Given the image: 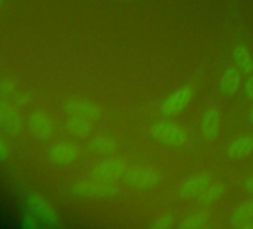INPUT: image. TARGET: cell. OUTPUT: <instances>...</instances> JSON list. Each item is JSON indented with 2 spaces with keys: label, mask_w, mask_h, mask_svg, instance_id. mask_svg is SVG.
I'll return each instance as SVG.
<instances>
[{
  "label": "cell",
  "mask_w": 253,
  "mask_h": 229,
  "mask_svg": "<svg viewBox=\"0 0 253 229\" xmlns=\"http://www.w3.org/2000/svg\"><path fill=\"white\" fill-rule=\"evenodd\" d=\"M151 134L158 143L164 146H173V148L183 146L188 139L185 128L169 119L155 121L151 127Z\"/></svg>",
  "instance_id": "6da1fadb"
},
{
  "label": "cell",
  "mask_w": 253,
  "mask_h": 229,
  "mask_svg": "<svg viewBox=\"0 0 253 229\" xmlns=\"http://www.w3.org/2000/svg\"><path fill=\"white\" fill-rule=\"evenodd\" d=\"M124 182L136 189H151L160 182V173L157 168L148 164H137L126 168Z\"/></svg>",
  "instance_id": "7a4b0ae2"
},
{
  "label": "cell",
  "mask_w": 253,
  "mask_h": 229,
  "mask_svg": "<svg viewBox=\"0 0 253 229\" xmlns=\"http://www.w3.org/2000/svg\"><path fill=\"white\" fill-rule=\"evenodd\" d=\"M194 95H195V91H194L192 85L180 86L179 89H176L174 92L167 95L166 100L161 103V106H160L161 114L166 118H171V116H176V114L182 113L189 106Z\"/></svg>",
  "instance_id": "3957f363"
},
{
  "label": "cell",
  "mask_w": 253,
  "mask_h": 229,
  "mask_svg": "<svg viewBox=\"0 0 253 229\" xmlns=\"http://www.w3.org/2000/svg\"><path fill=\"white\" fill-rule=\"evenodd\" d=\"M126 168L128 167H126V164L124 161H121L119 158H115V156H109V158L103 159L101 162H98L92 168L91 174L97 180L112 183L119 179H124Z\"/></svg>",
  "instance_id": "277c9868"
},
{
  "label": "cell",
  "mask_w": 253,
  "mask_h": 229,
  "mask_svg": "<svg viewBox=\"0 0 253 229\" xmlns=\"http://www.w3.org/2000/svg\"><path fill=\"white\" fill-rule=\"evenodd\" d=\"M75 191L82 195V196H88V198H110L113 195H116L119 191L112 186L107 182H101V180H91V182H79L78 185H75Z\"/></svg>",
  "instance_id": "5b68a950"
},
{
  "label": "cell",
  "mask_w": 253,
  "mask_h": 229,
  "mask_svg": "<svg viewBox=\"0 0 253 229\" xmlns=\"http://www.w3.org/2000/svg\"><path fill=\"white\" fill-rule=\"evenodd\" d=\"M211 182V174L209 171L197 173L191 177H188L179 188V196L183 199H192L197 198Z\"/></svg>",
  "instance_id": "8992f818"
},
{
  "label": "cell",
  "mask_w": 253,
  "mask_h": 229,
  "mask_svg": "<svg viewBox=\"0 0 253 229\" xmlns=\"http://www.w3.org/2000/svg\"><path fill=\"white\" fill-rule=\"evenodd\" d=\"M222 116L217 107L210 106L201 114V134L206 142H211L219 136Z\"/></svg>",
  "instance_id": "52a82bcc"
},
{
  "label": "cell",
  "mask_w": 253,
  "mask_h": 229,
  "mask_svg": "<svg viewBox=\"0 0 253 229\" xmlns=\"http://www.w3.org/2000/svg\"><path fill=\"white\" fill-rule=\"evenodd\" d=\"M27 213L33 216L38 223H48V225H57L58 219L57 214L52 211V208L39 196L30 195L27 199Z\"/></svg>",
  "instance_id": "ba28073f"
},
{
  "label": "cell",
  "mask_w": 253,
  "mask_h": 229,
  "mask_svg": "<svg viewBox=\"0 0 253 229\" xmlns=\"http://www.w3.org/2000/svg\"><path fill=\"white\" fill-rule=\"evenodd\" d=\"M253 153V136L252 134H240L232 139L226 148V155L231 161H241L249 158Z\"/></svg>",
  "instance_id": "9c48e42d"
},
{
  "label": "cell",
  "mask_w": 253,
  "mask_h": 229,
  "mask_svg": "<svg viewBox=\"0 0 253 229\" xmlns=\"http://www.w3.org/2000/svg\"><path fill=\"white\" fill-rule=\"evenodd\" d=\"M243 86V76L237 67H228L219 77V91L225 97H232Z\"/></svg>",
  "instance_id": "30bf717a"
},
{
  "label": "cell",
  "mask_w": 253,
  "mask_h": 229,
  "mask_svg": "<svg viewBox=\"0 0 253 229\" xmlns=\"http://www.w3.org/2000/svg\"><path fill=\"white\" fill-rule=\"evenodd\" d=\"M49 159L52 164L57 165H67L70 162H73L78 156V149L75 145L69 143V142H60L57 145H54L49 149L48 153Z\"/></svg>",
  "instance_id": "8fae6325"
},
{
  "label": "cell",
  "mask_w": 253,
  "mask_h": 229,
  "mask_svg": "<svg viewBox=\"0 0 253 229\" xmlns=\"http://www.w3.org/2000/svg\"><path fill=\"white\" fill-rule=\"evenodd\" d=\"M66 112L70 114V116H78V118H84L88 121H95L100 118V109L85 100H73L66 106Z\"/></svg>",
  "instance_id": "7c38bea8"
},
{
  "label": "cell",
  "mask_w": 253,
  "mask_h": 229,
  "mask_svg": "<svg viewBox=\"0 0 253 229\" xmlns=\"http://www.w3.org/2000/svg\"><path fill=\"white\" fill-rule=\"evenodd\" d=\"M232 225L237 228H250L253 226V201L247 199L240 202L232 211Z\"/></svg>",
  "instance_id": "4fadbf2b"
},
{
  "label": "cell",
  "mask_w": 253,
  "mask_h": 229,
  "mask_svg": "<svg viewBox=\"0 0 253 229\" xmlns=\"http://www.w3.org/2000/svg\"><path fill=\"white\" fill-rule=\"evenodd\" d=\"M232 60L235 63V67L246 75H250L253 72V55L250 52V48L246 45H237L232 48Z\"/></svg>",
  "instance_id": "5bb4252c"
},
{
  "label": "cell",
  "mask_w": 253,
  "mask_h": 229,
  "mask_svg": "<svg viewBox=\"0 0 253 229\" xmlns=\"http://www.w3.org/2000/svg\"><path fill=\"white\" fill-rule=\"evenodd\" d=\"M30 128L38 137L46 139V137H49L52 134L54 125H52V121H51V118L48 116L46 113L38 112V113H33L30 116Z\"/></svg>",
  "instance_id": "9a60e30c"
},
{
  "label": "cell",
  "mask_w": 253,
  "mask_h": 229,
  "mask_svg": "<svg viewBox=\"0 0 253 229\" xmlns=\"http://www.w3.org/2000/svg\"><path fill=\"white\" fill-rule=\"evenodd\" d=\"M20 127V118L17 116V113L12 107L0 103V130L5 131H17Z\"/></svg>",
  "instance_id": "2e32d148"
},
{
  "label": "cell",
  "mask_w": 253,
  "mask_h": 229,
  "mask_svg": "<svg viewBox=\"0 0 253 229\" xmlns=\"http://www.w3.org/2000/svg\"><path fill=\"white\" fill-rule=\"evenodd\" d=\"M211 219V211L209 210H197L192 211L189 214H186L183 217V220L180 222V228L185 229H195V228H201L204 225H207Z\"/></svg>",
  "instance_id": "e0dca14e"
},
{
  "label": "cell",
  "mask_w": 253,
  "mask_h": 229,
  "mask_svg": "<svg viewBox=\"0 0 253 229\" xmlns=\"http://www.w3.org/2000/svg\"><path fill=\"white\" fill-rule=\"evenodd\" d=\"M225 192V186L222 183H216V185H209L198 196H197V202L200 205H210L213 202H216Z\"/></svg>",
  "instance_id": "ac0fdd59"
},
{
  "label": "cell",
  "mask_w": 253,
  "mask_h": 229,
  "mask_svg": "<svg viewBox=\"0 0 253 229\" xmlns=\"http://www.w3.org/2000/svg\"><path fill=\"white\" fill-rule=\"evenodd\" d=\"M89 151L100 155H112L116 151V143L109 136H98L89 143Z\"/></svg>",
  "instance_id": "d6986e66"
},
{
  "label": "cell",
  "mask_w": 253,
  "mask_h": 229,
  "mask_svg": "<svg viewBox=\"0 0 253 229\" xmlns=\"http://www.w3.org/2000/svg\"><path fill=\"white\" fill-rule=\"evenodd\" d=\"M67 130L72 134H76V136H86V134L91 133L92 124L88 119L78 118V116H70L69 121H67Z\"/></svg>",
  "instance_id": "ffe728a7"
},
{
  "label": "cell",
  "mask_w": 253,
  "mask_h": 229,
  "mask_svg": "<svg viewBox=\"0 0 253 229\" xmlns=\"http://www.w3.org/2000/svg\"><path fill=\"white\" fill-rule=\"evenodd\" d=\"M173 225V214L171 213H166L161 217H158V220H155V223L152 225L154 228H161V229H167Z\"/></svg>",
  "instance_id": "44dd1931"
},
{
  "label": "cell",
  "mask_w": 253,
  "mask_h": 229,
  "mask_svg": "<svg viewBox=\"0 0 253 229\" xmlns=\"http://www.w3.org/2000/svg\"><path fill=\"white\" fill-rule=\"evenodd\" d=\"M9 155H11V152H9L8 145L5 143V140L2 137H0V162L6 161L9 158Z\"/></svg>",
  "instance_id": "7402d4cb"
},
{
  "label": "cell",
  "mask_w": 253,
  "mask_h": 229,
  "mask_svg": "<svg viewBox=\"0 0 253 229\" xmlns=\"http://www.w3.org/2000/svg\"><path fill=\"white\" fill-rule=\"evenodd\" d=\"M244 91H246L247 98L253 100V75H250L249 79L246 80V83H244Z\"/></svg>",
  "instance_id": "603a6c76"
},
{
  "label": "cell",
  "mask_w": 253,
  "mask_h": 229,
  "mask_svg": "<svg viewBox=\"0 0 253 229\" xmlns=\"http://www.w3.org/2000/svg\"><path fill=\"white\" fill-rule=\"evenodd\" d=\"M244 189L247 193L253 195V176H249L246 180H244Z\"/></svg>",
  "instance_id": "cb8c5ba5"
},
{
  "label": "cell",
  "mask_w": 253,
  "mask_h": 229,
  "mask_svg": "<svg viewBox=\"0 0 253 229\" xmlns=\"http://www.w3.org/2000/svg\"><path fill=\"white\" fill-rule=\"evenodd\" d=\"M249 118H250V122L253 124V104L250 106V112H249Z\"/></svg>",
  "instance_id": "d4e9b609"
},
{
  "label": "cell",
  "mask_w": 253,
  "mask_h": 229,
  "mask_svg": "<svg viewBox=\"0 0 253 229\" xmlns=\"http://www.w3.org/2000/svg\"><path fill=\"white\" fill-rule=\"evenodd\" d=\"M0 8H2V0H0Z\"/></svg>",
  "instance_id": "484cf974"
}]
</instances>
